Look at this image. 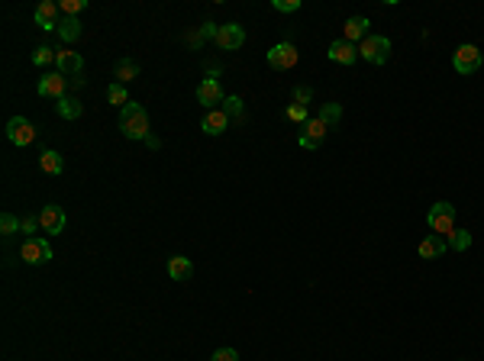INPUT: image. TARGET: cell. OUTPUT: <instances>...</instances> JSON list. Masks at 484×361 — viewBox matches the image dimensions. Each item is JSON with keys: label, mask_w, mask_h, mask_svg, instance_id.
<instances>
[{"label": "cell", "mask_w": 484, "mask_h": 361, "mask_svg": "<svg viewBox=\"0 0 484 361\" xmlns=\"http://www.w3.org/2000/svg\"><path fill=\"white\" fill-rule=\"evenodd\" d=\"M120 132L123 136H126V139H149L152 136V130H149V113H146V107H142V103H126V107H123L120 110Z\"/></svg>", "instance_id": "obj_1"}, {"label": "cell", "mask_w": 484, "mask_h": 361, "mask_svg": "<svg viewBox=\"0 0 484 361\" xmlns=\"http://www.w3.org/2000/svg\"><path fill=\"white\" fill-rule=\"evenodd\" d=\"M426 226H429V232L449 239V236L456 232V206L449 204V200H436L426 213Z\"/></svg>", "instance_id": "obj_2"}, {"label": "cell", "mask_w": 484, "mask_h": 361, "mask_svg": "<svg viewBox=\"0 0 484 361\" xmlns=\"http://www.w3.org/2000/svg\"><path fill=\"white\" fill-rule=\"evenodd\" d=\"M452 68L458 74H478L484 68V52L478 46H472V42H465V46H458L452 52Z\"/></svg>", "instance_id": "obj_3"}, {"label": "cell", "mask_w": 484, "mask_h": 361, "mask_svg": "<svg viewBox=\"0 0 484 361\" xmlns=\"http://www.w3.org/2000/svg\"><path fill=\"white\" fill-rule=\"evenodd\" d=\"M358 58H365L368 65H384L388 58H391V39L388 36H372L365 42H358Z\"/></svg>", "instance_id": "obj_4"}, {"label": "cell", "mask_w": 484, "mask_h": 361, "mask_svg": "<svg viewBox=\"0 0 484 361\" xmlns=\"http://www.w3.org/2000/svg\"><path fill=\"white\" fill-rule=\"evenodd\" d=\"M265 58H268V65L275 68V71H291V68L297 65L300 52H297V46H294V42H288V39H284V42H278V46H271Z\"/></svg>", "instance_id": "obj_5"}, {"label": "cell", "mask_w": 484, "mask_h": 361, "mask_svg": "<svg viewBox=\"0 0 484 361\" xmlns=\"http://www.w3.org/2000/svg\"><path fill=\"white\" fill-rule=\"evenodd\" d=\"M33 139H36V126L26 120V116H13V120L7 123V142L17 148H26L33 146Z\"/></svg>", "instance_id": "obj_6"}, {"label": "cell", "mask_w": 484, "mask_h": 361, "mask_svg": "<svg viewBox=\"0 0 484 361\" xmlns=\"http://www.w3.org/2000/svg\"><path fill=\"white\" fill-rule=\"evenodd\" d=\"M19 258L26 261V265H46V261H52V245H49V239H42V236H33V239L23 242Z\"/></svg>", "instance_id": "obj_7"}, {"label": "cell", "mask_w": 484, "mask_h": 361, "mask_svg": "<svg viewBox=\"0 0 484 361\" xmlns=\"http://www.w3.org/2000/svg\"><path fill=\"white\" fill-rule=\"evenodd\" d=\"M197 103L204 110H216V103H226V94L216 78H204V81L197 84Z\"/></svg>", "instance_id": "obj_8"}, {"label": "cell", "mask_w": 484, "mask_h": 361, "mask_svg": "<svg viewBox=\"0 0 484 361\" xmlns=\"http://www.w3.org/2000/svg\"><path fill=\"white\" fill-rule=\"evenodd\" d=\"M326 132H329V126H326V123L320 120V116H310L307 126H304V132L297 136V146H300V148H310V152H313V148L323 146Z\"/></svg>", "instance_id": "obj_9"}, {"label": "cell", "mask_w": 484, "mask_h": 361, "mask_svg": "<svg viewBox=\"0 0 484 361\" xmlns=\"http://www.w3.org/2000/svg\"><path fill=\"white\" fill-rule=\"evenodd\" d=\"M39 97H55V100H62V97H68V78L65 74H58V71H49L39 78Z\"/></svg>", "instance_id": "obj_10"}, {"label": "cell", "mask_w": 484, "mask_h": 361, "mask_svg": "<svg viewBox=\"0 0 484 361\" xmlns=\"http://www.w3.org/2000/svg\"><path fill=\"white\" fill-rule=\"evenodd\" d=\"M39 222H42V232L46 236H62L65 232V210L55 204H49L39 210Z\"/></svg>", "instance_id": "obj_11"}, {"label": "cell", "mask_w": 484, "mask_h": 361, "mask_svg": "<svg viewBox=\"0 0 484 361\" xmlns=\"http://www.w3.org/2000/svg\"><path fill=\"white\" fill-rule=\"evenodd\" d=\"M216 46L223 49V52H236V49L245 46V29L239 26V23H226V26H220V33H216Z\"/></svg>", "instance_id": "obj_12"}, {"label": "cell", "mask_w": 484, "mask_h": 361, "mask_svg": "<svg viewBox=\"0 0 484 361\" xmlns=\"http://www.w3.org/2000/svg\"><path fill=\"white\" fill-rule=\"evenodd\" d=\"M58 13H62V10H58V3H52V0H42V3L33 10V19H36L39 29H46V33H52V29H55V33H58V23H62V19H58Z\"/></svg>", "instance_id": "obj_13"}, {"label": "cell", "mask_w": 484, "mask_h": 361, "mask_svg": "<svg viewBox=\"0 0 484 361\" xmlns=\"http://www.w3.org/2000/svg\"><path fill=\"white\" fill-rule=\"evenodd\" d=\"M230 126H233V120H230V113L220 110V107H216V110H207L204 123H200V130H204L207 136H223Z\"/></svg>", "instance_id": "obj_14"}, {"label": "cell", "mask_w": 484, "mask_h": 361, "mask_svg": "<svg viewBox=\"0 0 484 361\" xmlns=\"http://www.w3.org/2000/svg\"><path fill=\"white\" fill-rule=\"evenodd\" d=\"M326 55H329V62H336V65H355L358 49H355L352 42H345V39H336V42H329Z\"/></svg>", "instance_id": "obj_15"}, {"label": "cell", "mask_w": 484, "mask_h": 361, "mask_svg": "<svg viewBox=\"0 0 484 361\" xmlns=\"http://www.w3.org/2000/svg\"><path fill=\"white\" fill-rule=\"evenodd\" d=\"M417 252H420V258L436 261V258H442V255L449 252V242L442 239V236H436V232H429L426 239H423V242L417 245Z\"/></svg>", "instance_id": "obj_16"}, {"label": "cell", "mask_w": 484, "mask_h": 361, "mask_svg": "<svg viewBox=\"0 0 484 361\" xmlns=\"http://www.w3.org/2000/svg\"><path fill=\"white\" fill-rule=\"evenodd\" d=\"M368 26H372V23H368V17H349L345 19V26H343V33H345V42H365V39H368Z\"/></svg>", "instance_id": "obj_17"}, {"label": "cell", "mask_w": 484, "mask_h": 361, "mask_svg": "<svg viewBox=\"0 0 484 361\" xmlns=\"http://www.w3.org/2000/svg\"><path fill=\"white\" fill-rule=\"evenodd\" d=\"M55 68H58V74H81V68H84V58L78 55V52H71V49H62L58 52V58H55Z\"/></svg>", "instance_id": "obj_18"}, {"label": "cell", "mask_w": 484, "mask_h": 361, "mask_svg": "<svg viewBox=\"0 0 484 361\" xmlns=\"http://www.w3.org/2000/svg\"><path fill=\"white\" fill-rule=\"evenodd\" d=\"M191 274H194L191 258H184V255H171V258H168V278L171 281H187Z\"/></svg>", "instance_id": "obj_19"}, {"label": "cell", "mask_w": 484, "mask_h": 361, "mask_svg": "<svg viewBox=\"0 0 484 361\" xmlns=\"http://www.w3.org/2000/svg\"><path fill=\"white\" fill-rule=\"evenodd\" d=\"M58 39H62L65 46L78 42V39H81V19L78 17H62V23H58Z\"/></svg>", "instance_id": "obj_20"}, {"label": "cell", "mask_w": 484, "mask_h": 361, "mask_svg": "<svg viewBox=\"0 0 484 361\" xmlns=\"http://www.w3.org/2000/svg\"><path fill=\"white\" fill-rule=\"evenodd\" d=\"M39 168H42L46 175H62V171H65V161H62V155H58V152L46 148V152L39 155Z\"/></svg>", "instance_id": "obj_21"}, {"label": "cell", "mask_w": 484, "mask_h": 361, "mask_svg": "<svg viewBox=\"0 0 484 361\" xmlns=\"http://www.w3.org/2000/svg\"><path fill=\"white\" fill-rule=\"evenodd\" d=\"M55 110H58V116H62V120H78V116L84 113V107H81V100H78V97H62Z\"/></svg>", "instance_id": "obj_22"}, {"label": "cell", "mask_w": 484, "mask_h": 361, "mask_svg": "<svg viewBox=\"0 0 484 361\" xmlns=\"http://www.w3.org/2000/svg\"><path fill=\"white\" fill-rule=\"evenodd\" d=\"M113 74H116L120 84H126V81H132V78H139V65H136L132 58H120V62L113 65Z\"/></svg>", "instance_id": "obj_23"}, {"label": "cell", "mask_w": 484, "mask_h": 361, "mask_svg": "<svg viewBox=\"0 0 484 361\" xmlns=\"http://www.w3.org/2000/svg\"><path fill=\"white\" fill-rule=\"evenodd\" d=\"M317 116L326 123V126H329V130H336L339 120H343V103H323V110H320Z\"/></svg>", "instance_id": "obj_24"}, {"label": "cell", "mask_w": 484, "mask_h": 361, "mask_svg": "<svg viewBox=\"0 0 484 361\" xmlns=\"http://www.w3.org/2000/svg\"><path fill=\"white\" fill-rule=\"evenodd\" d=\"M107 100L113 103V107H126V103H130V94H126V84H120V81H113L110 87H107Z\"/></svg>", "instance_id": "obj_25"}, {"label": "cell", "mask_w": 484, "mask_h": 361, "mask_svg": "<svg viewBox=\"0 0 484 361\" xmlns=\"http://www.w3.org/2000/svg\"><path fill=\"white\" fill-rule=\"evenodd\" d=\"M446 242H449V249H452V252H468V249H472V232H468V229H456Z\"/></svg>", "instance_id": "obj_26"}, {"label": "cell", "mask_w": 484, "mask_h": 361, "mask_svg": "<svg viewBox=\"0 0 484 361\" xmlns=\"http://www.w3.org/2000/svg\"><path fill=\"white\" fill-rule=\"evenodd\" d=\"M55 58H58V52H55V49H49V46H39L36 52H33V65H36V68L55 65Z\"/></svg>", "instance_id": "obj_27"}, {"label": "cell", "mask_w": 484, "mask_h": 361, "mask_svg": "<svg viewBox=\"0 0 484 361\" xmlns=\"http://www.w3.org/2000/svg\"><path fill=\"white\" fill-rule=\"evenodd\" d=\"M242 107H245V103H242V97H226V107L223 110L230 113V120H236V123H245V113H242Z\"/></svg>", "instance_id": "obj_28"}, {"label": "cell", "mask_w": 484, "mask_h": 361, "mask_svg": "<svg viewBox=\"0 0 484 361\" xmlns=\"http://www.w3.org/2000/svg\"><path fill=\"white\" fill-rule=\"evenodd\" d=\"M19 229L26 232L29 239H33L36 232H42V222H39V213H26V216H19Z\"/></svg>", "instance_id": "obj_29"}, {"label": "cell", "mask_w": 484, "mask_h": 361, "mask_svg": "<svg viewBox=\"0 0 484 361\" xmlns=\"http://www.w3.org/2000/svg\"><path fill=\"white\" fill-rule=\"evenodd\" d=\"M291 97H294V103H300V107H307V103L313 100V87H307V84H297V87L291 91Z\"/></svg>", "instance_id": "obj_30"}, {"label": "cell", "mask_w": 484, "mask_h": 361, "mask_svg": "<svg viewBox=\"0 0 484 361\" xmlns=\"http://www.w3.org/2000/svg\"><path fill=\"white\" fill-rule=\"evenodd\" d=\"M288 120H291V123H300V126H307V120H310L307 107H300V103H291V107H288Z\"/></svg>", "instance_id": "obj_31"}, {"label": "cell", "mask_w": 484, "mask_h": 361, "mask_svg": "<svg viewBox=\"0 0 484 361\" xmlns=\"http://www.w3.org/2000/svg\"><path fill=\"white\" fill-rule=\"evenodd\" d=\"M84 3H87V0H62L58 10H62V17H78V13L84 10Z\"/></svg>", "instance_id": "obj_32"}, {"label": "cell", "mask_w": 484, "mask_h": 361, "mask_svg": "<svg viewBox=\"0 0 484 361\" xmlns=\"http://www.w3.org/2000/svg\"><path fill=\"white\" fill-rule=\"evenodd\" d=\"M0 232H3V236H13V232H19V220L13 213H0Z\"/></svg>", "instance_id": "obj_33"}, {"label": "cell", "mask_w": 484, "mask_h": 361, "mask_svg": "<svg viewBox=\"0 0 484 361\" xmlns=\"http://www.w3.org/2000/svg\"><path fill=\"white\" fill-rule=\"evenodd\" d=\"M271 7L278 10V13H297L304 3H300V0H271Z\"/></svg>", "instance_id": "obj_34"}, {"label": "cell", "mask_w": 484, "mask_h": 361, "mask_svg": "<svg viewBox=\"0 0 484 361\" xmlns=\"http://www.w3.org/2000/svg\"><path fill=\"white\" fill-rule=\"evenodd\" d=\"M210 361H239V352H236V349H216V352L210 355Z\"/></svg>", "instance_id": "obj_35"}, {"label": "cell", "mask_w": 484, "mask_h": 361, "mask_svg": "<svg viewBox=\"0 0 484 361\" xmlns=\"http://www.w3.org/2000/svg\"><path fill=\"white\" fill-rule=\"evenodd\" d=\"M216 33H220L216 23H204V26H200V42H204V39H214V42H216Z\"/></svg>", "instance_id": "obj_36"}]
</instances>
